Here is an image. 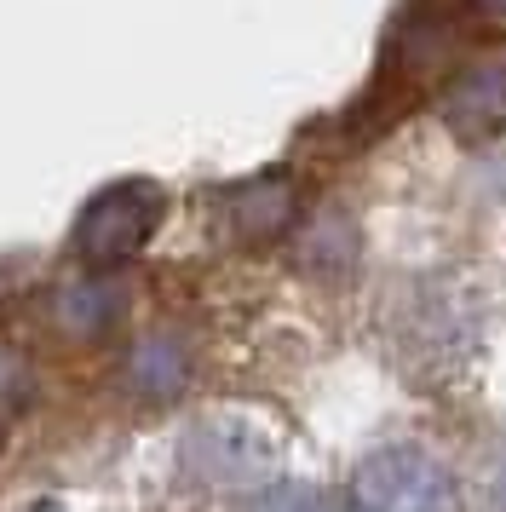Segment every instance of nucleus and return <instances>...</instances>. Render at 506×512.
I'll list each match as a JSON object with an SVG mask.
<instances>
[{"label": "nucleus", "mask_w": 506, "mask_h": 512, "mask_svg": "<svg viewBox=\"0 0 506 512\" xmlns=\"http://www.w3.org/2000/svg\"><path fill=\"white\" fill-rule=\"evenodd\" d=\"M357 495H363L368 507H449L455 501V478L426 449L386 443V449H374L357 466Z\"/></svg>", "instance_id": "f257e3e1"}, {"label": "nucleus", "mask_w": 506, "mask_h": 512, "mask_svg": "<svg viewBox=\"0 0 506 512\" xmlns=\"http://www.w3.org/2000/svg\"><path fill=\"white\" fill-rule=\"evenodd\" d=\"M156 219H161V196L150 185H115L81 213V225H75V254L87 259V265L127 259L150 242Z\"/></svg>", "instance_id": "f03ea898"}, {"label": "nucleus", "mask_w": 506, "mask_h": 512, "mask_svg": "<svg viewBox=\"0 0 506 512\" xmlns=\"http://www.w3.org/2000/svg\"><path fill=\"white\" fill-rule=\"evenodd\" d=\"M115 317V288H104V282H87V288H69L64 294V323L81 328V334H92V328H104Z\"/></svg>", "instance_id": "7ed1b4c3"}, {"label": "nucleus", "mask_w": 506, "mask_h": 512, "mask_svg": "<svg viewBox=\"0 0 506 512\" xmlns=\"http://www.w3.org/2000/svg\"><path fill=\"white\" fill-rule=\"evenodd\" d=\"M179 374H184V357H173V340H150V346L133 357V380L150 386V392H167Z\"/></svg>", "instance_id": "20e7f679"}, {"label": "nucleus", "mask_w": 506, "mask_h": 512, "mask_svg": "<svg viewBox=\"0 0 506 512\" xmlns=\"http://www.w3.org/2000/svg\"><path fill=\"white\" fill-rule=\"evenodd\" d=\"M489 484H495V495L506 501V432L495 438V449H489Z\"/></svg>", "instance_id": "39448f33"}]
</instances>
